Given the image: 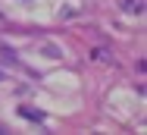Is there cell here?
Masks as SVG:
<instances>
[{
  "label": "cell",
  "mask_w": 147,
  "mask_h": 135,
  "mask_svg": "<svg viewBox=\"0 0 147 135\" xmlns=\"http://www.w3.org/2000/svg\"><path fill=\"white\" fill-rule=\"evenodd\" d=\"M44 54L50 57V60H57V57H59V50H57V47H50V44H44Z\"/></svg>",
  "instance_id": "obj_3"
},
{
  "label": "cell",
  "mask_w": 147,
  "mask_h": 135,
  "mask_svg": "<svg viewBox=\"0 0 147 135\" xmlns=\"http://www.w3.org/2000/svg\"><path fill=\"white\" fill-rule=\"evenodd\" d=\"M19 113H22L25 119H34V123H41V119H44V116H41L38 110H28V107H22V110H19Z\"/></svg>",
  "instance_id": "obj_2"
},
{
  "label": "cell",
  "mask_w": 147,
  "mask_h": 135,
  "mask_svg": "<svg viewBox=\"0 0 147 135\" xmlns=\"http://www.w3.org/2000/svg\"><path fill=\"white\" fill-rule=\"evenodd\" d=\"M122 10H125V13L141 16V13H144V0H122Z\"/></svg>",
  "instance_id": "obj_1"
}]
</instances>
